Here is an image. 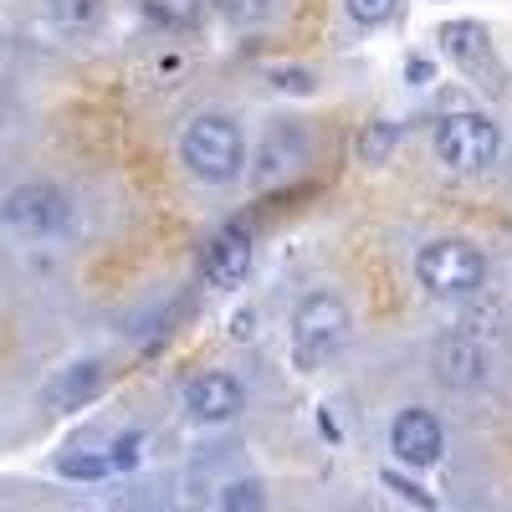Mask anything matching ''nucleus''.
I'll return each instance as SVG.
<instances>
[{
	"label": "nucleus",
	"mask_w": 512,
	"mask_h": 512,
	"mask_svg": "<svg viewBox=\"0 0 512 512\" xmlns=\"http://www.w3.org/2000/svg\"><path fill=\"white\" fill-rule=\"evenodd\" d=\"M262 502H267L262 497V482H251V477L246 482H231L221 492V512H262Z\"/></svg>",
	"instance_id": "f3484780"
},
{
	"label": "nucleus",
	"mask_w": 512,
	"mask_h": 512,
	"mask_svg": "<svg viewBox=\"0 0 512 512\" xmlns=\"http://www.w3.org/2000/svg\"><path fill=\"white\" fill-rule=\"evenodd\" d=\"M221 11H226L236 26H256V21L272 11V0H221Z\"/></svg>",
	"instance_id": "aec40b11"
},
{
	"label": "nucleus",
	"mask_w": 512,
	"mask_h": 512,
	"mask_svg": "<svg viewBox=\"0 0 512 512\" xmlns=\"http://www.w3.org/2000/svg\"><path fill=\"white\" fill-rule=\"evenodd\" d=\"M180 164L200 185H231L246 169V139L231 113H195L180 134Z\"/></svg>",
	"instance_id": "f257e3e1"
},
{
	"label": "nucleus",
	"mask_w": 512,
	"mask_h": 512,
	"mask_svg": "<svg viewBox=\"0 0 512 512\" xmlns=\"http://www.w3.org/2000/svg\"><path fill=\"white\" fill-rule=\"evenodd\" d=\"M251 272V231L246 226H226L216 241L205 246V277L216 287H241Z\"/></svg>",
	"instance_id": "1a4fd4ad"
},
{
	"label": "nucleus",
	"mask_w": 512,
	"mask_h": 512,
	"mask_svg": "<svg viewBox=\"0 0 512 512\" xmlns=\"http://www.w3.org/2000/svg\"><path fill=\"white\" fill-rule=\"evenodd\" d=\"M246 410V390H241V379L236 374H221V369H210V374H195L185 384V415L195 425H226Z\"/></svg>",
	"instance_id": "0eeeda50"
},
{
	"label": "nucleus",
	"mask_w": 512,
	"mask_h": 512,
	"mask_svg": "<svg viewBox=\"0 0 512 512\" xmlns=\"http://www.w3.org/2000/svg\"><path fill=\"white\" fill-rule=\"evenodd\" d=\"M344 11H349V21L354 26H384V21H390L395 11H400V0H344Z\"/></svg>",
	"instance_id": "dca6fc26"
},
{
	"label": "nucleus",
	"mask_w": 512,
	"mask_h": 512,
	"mask_svg": "<svg viewBox=\"0 0 512 512\" xmlns=\"http://www.w3.org/2000/svg\"><path fill=\"white\" fill-rule=\"evenodd\" d=\"M384 482H390V487H400V497H410V502H420L425 512H431V492H425V487H415V482H405V477H395V472L384 477Z\"/></svg>",
	"instance_id": "412c9836"
},
{
	"label": "nucleus",
	"mask_w": 512,
	"mask_h": 512,
	"mask_svg": "<svg viewBox=\"0 0 512 512\" xmlns=\"http://www.w3.org/2000/svg\"><path fill=\"white\" fill-rule=\"evenodd\" d=\"M395 139H400L395 118H374L364 134H359V159L364 164H384V159H390V149H395Z\"/></svg>",
	"instance_id": "4468645a"
},
{
	"label": "nucleus",
	"mask_w": 512,
	"mask_h": 512,
	"mask_svg": "<svg viewBox=\"0 0 512 512\" xmlns=\"http://www.w3.org/2000/svg\"><path fill=\"white\" fill-rule=\"evenodd\" d=\"M303 154V134L297 128H287V123H272L267 128V139H262V149H256V180H277L282 169H292V159Z\"/></svg>",
	"instance_id": "9b49d317"
},
{
	"label": "nucleus",
	"mask_w": 512,
	"mask_h": 512,
	"mask_svg": "<svg viewBox=\"0 0 512 512\" xmlns=\"http://www.w3.org/2000/svg\"><path fill=\"white\" fill-rule=\"evenodd\" d=\"M431 512H436V507H431Z\"/></svg>",
	"instance_id": "4be33fe9"
},
{
	"label": "nucleus",
	"mask_w": 512,
	"mask_h": 512,
	"mask_svg": "<svg viewBox=\"0 0 512 512\" xmlns=\"http://www.w3.org/2000/svg\"><path fill=\"white\" fill-rule=\"evenodd\" d=\"M67 221V195L47 180H26L0 200V226L16 236H52Z\"/></svg>",
	"instance_id": "39448f33"
},
{
	"label": "nucleus",
	"mask_w": 512,
	"mask_h": 512,
	"mask_svg": "<svg viewBox=\"0 0 512 512\" xmlns=\"http://www.w3.org/2000/svg\"><path fill=\"white\" fill-rule=\"evenodd\" d=\"M139 446H144V436H139V431L118 436V441H113V451H108V466H113V472H128V466H139Z\"/></svg>",
	"instance_id": "6ab92c4d"
},
{
	"label": "nucleus",
	"mask_w": 512,
	"mask_h": 512,
	"mask_svg": "<svg viewBox=\"0 0 512 512\" xmlns=\"http://www.w3.org/2000/svg\"><path fill=\"white\" fill-rule=\"evenodd\" d=\"M390 451H395V461L410 466V472H425V466H436L441 451H446V425L425 405H410L390 420Z\"/></svg>",
	"instance_id": "423d86ee"
},
{
	"label": "nucleus",
	"mask_w": 512,
	"mask_h": 512,
	"mask_svg": "<svg viewBox=\"0 0 512 512\" xmlns=\"http://www.w3.org/2000/svg\"><path fill=\"white\" fill-rule=\"evenodd\" d=\"M436 374H441V384H451V390H477V384L487 379V349L466 333H451V338L436 344Z\"/></svg>",
	"instance_id": "6e6552de"
},
{
	"label": "nucleus",
	"mask_w": 512,
	"mask_h": 512,
	"mask_svg": "<svg viewBox=\"0 0 512 512\" xmlns=\"http://www.w3.org/2000/svg\"><path fill=\"white\" fill-rule=\"evenodd\" d=\"M47 11L62 31L77 36V31H93L103 21V0H47Z\"/></svg>",
	"instance_id": "ddd939ff"
},
{
	"label": "nucleus",
	"mask_w": 512,
	"mask_h": 512,
	"mask_svg": "<svg viewBox=\"0 0 512 512\" xmlns=\"http://www.w3.org/2000/svg\"><path fill=\"white\" fill-rule=\"evenodd\" d=\"M98 384H103V364H98V359L72 364V369H62V374L47 384V405H57V410H77L82 400H93V395H98Z\"/></svg>",
	"instance_id": "9d476101"
},
{
	"label": "nucleus",
	"mask_w": 512,
	"mask_h": 512,
	"mask_svg": "<svg viewBox=\"0 0 512 512\" xmlns=\"http://www.w3.org/2000/svg\"><path fill=\"white\" fill-rule=\"evenodd\" d=\"M354 333V313L338 292H308L292 313V364L303 374H318Z\"/></svg>",
	"instance_id": "f03ea898"
},
{
	"label": "nucleus",
	"mask_w": 512,
	"mask_h": 512,
	"mask_svg": "<svg viewBox=\"0 0 512 512\" xmlns=\"http://www.w3.org/2000/svg\"><path fill=\"white\" fill-rule=\"evenodd\" d=\"M57 472L62 477H72V482H103V477H113V466H108V456L103 451H67V456H57Z\"/></svg>",
	"instance_id": "2eb2a0df"
},
{
	"label": "nucleus",
	"mask_w": 512,
	"mask_h": 512,
	"mask_svg": "<svg viewBox=\"0 0 512 512\" xmlns=\"http://www.w3.org/2000/svg\"><path fill=\"white\" fill-rule=\"evenodd\" d=\"M415 282L431 297H477L487 287V256L456 236L425 241L415 251Z\"/></svg>",
	"instance_id": "7ed1b4c3"
},
{
	"label": "nucleus",
	"mask_w": 512,
	"mask_h": 512,
	"mask_svg": "<svg viewBox=\"0 0 512 512\" xmlns=\"http://www.w3.org/2000/svg\"><path fill=\"white\" fill-rule=\"evenodd\" d=\"M441 47H446L456 62H477L482 47H487V31H482L477 21H451V26H441Z\"/></svg>",
	"instance_id": "f8f14e48"
},
{
	"label": "nucleus",
	"mask_w": 512,
	"mask_h": 512,
	"mask_svg": "<svg viewBox=\"0 0 512 512\" xmlns=\"http://www.w3.org/2000/svg\"><path fill=\"white\" fill-rule=\"evenodd\" d=\"M431 149H436V159L451 169V175H482V169H492L497 154H502V128L487 113H477V108L446 113L431 128Z\"/></svg>",
	"instance_id": "20e7f679"
},
{
	"label": "nucleus",
	"mask_w": 512,
	"mask_h": 512,
	"mask_svg": "<svg viewBox=\"0 0 512 512\" xmlns=\"http://www.w3.org/2000/svg\"><path fill=\"white\" fill-rule=\"evenodd\" d=\"M144 11L154 21H164V26H180V21H190L200 11V0H144Z\"/></svg>",
	"instance_id": "a211bd4d"
}]
</instances>
